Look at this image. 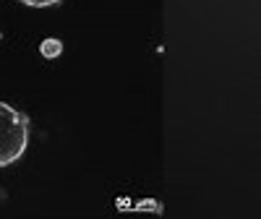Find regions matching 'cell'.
<instances>
[{
  "mask_svg": "<svg viewBox=\"0 0 261 219\" xmlns=\"http://www.w3.org/2000/svg\"><path fill=\"white\" fill-rule=\"evenodd\" d=\"M32 136L29 118L8 102H0V167H8L24 157Z\"/></svg>",
  "mask_w": 261,
  "mask_h": 219,
  "instance_id": "obj_1",
  "label": "cell"
},
{
  "mask_svg": "<svg viewBox=\"0 0 261 219\" xmlns=\"http://www.w3.org/2000/svg\"><path fill=\"white\" fill-rule=\"evenodd\" d=\"M39 55L45 58V60H58L63 55V42L58 37H47V39H42L39 42Z\"/></svg>",
  "mask_w": 261,
  "mask_h": 219,
  "instance_id": "obj_2",
  "label": "cell"
},
{
  "mask_svg": "<svg viewBox=\"0 0 261 219\" xmlns=\"http://www.w3.org/2000/svg\"><path fill=\"white\" fill-rule=\"evenodd\" d=\"M21 6H29V8H50V6H58L63 0H18Z\"/></svg>",
  "mask_w": 261,
  "mask_h": 219,
  "instance_id": "obj_3",
  "label": "cell"
}]
</instances>
